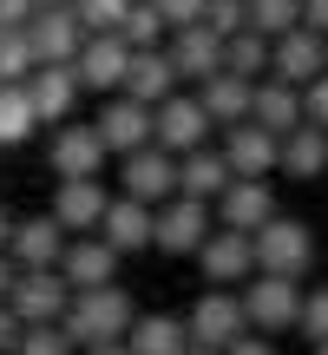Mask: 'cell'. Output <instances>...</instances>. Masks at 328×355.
<instances>
[{
    "instance_id": "obj_20",
    "label": "cell",
    "mask_w": 328,
    "mask_h": 355,
    "mask_svg": "<svg viewBox=\"0 0 328 355\" xmlns=\"http://www.w3.org/2000/svg\"><path fill=\"white\" fill-rule=\"evenodd\" d=\"M250 119H263L269 132H282V139H289L295 125H302V86H295V79H282V73H263L256 79V112Z\"/></svg>"
},
{
    "instance_id": "obj_33",
    "label": "cell",
    "mask_w": 328,
    "mask_h": 355,
    "mask_svg": "<svg viewBox=\"0 0 328 355\" xmlns=\"http://www.w3.org/2000/svg\"><path fill=\"white\" fill-rule=\"evenodd\" d=\"M250 26L256 33H289V26H302V0H250Z\"/></svg>"
},
{
    "instance_id": "obj_2",
    "label": "cell",
    "mask_w": 328,
    "mask_h": 355,
    "mask_svg": "<svg viewBox=\"0 0 328 355\" xmlns=\"http://www.w3.org/2000/svg\"><path fill=\"white\" fill-rule=\"evenodd\" d=\"M256 243V270H269V277H309V263H316V237H309V224H295V217H269L263 230H250Z\"/></svg>"
},
{
    "instance_id": "obj_24",
    "label": "cell",
    "mask_w": 328,
    "mask_h": 355,
    "mask_svg": "<svg viewBox=\"0 0 328 355\" xmlns=\"http://www.w3.org/2000/svg\"><path fill=\"white\" fill-rule=\"evenodd\" d=\"M237 165H230V152H210V145H197V152L177 158V191H190V198H224Z\"/></svg>"
},
{
    "instance_id": "obj_3",
    "label": "cell",
    "mask_w": 328,
    "mask_h": 355,
    "mask_svg": "<svg viewBox=\"0 0 328 355\" xmlns=\"http://www.w3.org/2000/svg\"><path fill=\"white\" fill-rule=\"evenodd\" d=\"M7 303L20 309L26 322H60L66 309H73V283H66L60 263H20V283H13Z\"/></svg>"
},
{
    "instance_id": "obj_47",
    "label": "cell",
    "mask_w": 328,
    "mask_h": 355,
    "mask_svg": "<svg viewBox=\"0 0 328 355\" xmlns=\"http://www.w3.org/2000/svg\"><path fill=\"white\" fill-rule=\"evenodd\" d=\"M184 355H224V349H210V343H190V349H184Z\"/></svg>"
},
{
    "instance_id": "obj_28",
    "label": "cell",
    "mask_w": 328,
    "mask_h": 355,
    "mask_svg": "<svg viewBox=\"0 0 328 355\" xmlns=\"http://www.w3.org/2000/svg\"><path fill=\"white\" fill-rule=\"evenodd\" d=\"M125 343H131V355H184L190 349V316H138Z\"/></svg>"
},
{
    "instance_id": "obj_13",
    "label": "cell",
    "mask_w": 328,
    "mask_h": 355,
    "mask_svg": "<svg viewBox=\"0 0 328 355\" xmlns=\"http://www.w3.org/2000/svg\"><path fill=\"white\" fill-rule=\"evenodd\" d=\"M210 125L217 119L203 112V99H184V92H171V99L158 105V145L164 152H197V145H210Z\"/></svg>"
},
{
    "instance_id": "obj_1",
    "label": "cell",
    "mask_w": 328,
    "mask_h": 355,
    "mask_svg": "<svg viewBox=\"0 0 328 355\" xmlns=\"http://www.w3.org/2000/svg\"><path fill=\"white\" fill-rule=\"evenodd\" d=\"M131 322H138V309H131V296L118 290V283H99V290H73V309H66V329H73L79 349L92 343H125Z\"/></svg>"
},
{
    "instance_id": "obj_9",
    "label": "cell",
    "mask_w": 328,
    "mask_h": 355,
    "mask_svg": "<svg viewBox=\"0 0 328 355\" xmlns=\"http://www.w3.org/2000/svg\"><path fill=\"white\" fill-rule=\"evenodd\" d=\"M224 152L237 165V178H269V171H282V132H269L263 119H237Z\"/></svg>"
},
{
    "instance_id": "obj_41",
    "label": "cell",
    "mask_w": 328,
    "mask_h": 355,
    "mask_svg": "<svg viewBox=\"0 0 328 355\" xmlns=\"http://www.w3.org/2000/svg\"><path fill=\"white\" fill-rule=\"evenodd\" d=\"M20 336H26V316H20L13 303H0V355H7V349H20Z\"/></svg>"
},
{
    "instance_id": "obj_12",
    "label": "cell",
    "mask_w": 328,
    "mask_h": 355,
    "mask_svg": "<svg viewBox=\"0 0 328 355\" xmlns=\"http://www.w3.org/2000/svg\"><path fill=\"white\" fill-rule=\"evenodd\" d=\"M105 132L99 125H60L53 132V152H46V165L60 171V178H99L105 171Z\"/></svg>"
},
{
    "instance_id": "obj_5",
    "label": "cell",
    "mask_w": 328,
    "mask_h": 355,
    "mask_svg": "<svg viewBox=\"0 0 328 355\" xmlns=\"http://www.w3.org/2000/svg\"><path fill=\"white\" fill-rule=\"evenodd\" d=\"M26 40H33L39 66L79 60V46H86V20H79V7H73V0H53V7H39L33 20H26Z\"/></svg>"
},
{
    "instance_id": "obj_18",
    "label": "cell",
    "mask_w": 328,
    "mask_h": 355,
    "mask_svg": "<svg viewBox=\"0 0 328 355\" xmlns=\"http://www.w3.org/2000/svg\"><path fill=\"white\" fill-rule=\"evenodd\" d=\"M99 237H112L118 250H152L158 243V204H145V198H112V211H105V224H99Z\"/></svg>"
},
{
    "instance_id": "obj_4",
    "label": "cell",
    "mask_w": 328,
    "mask_h": 355,
    "mask_svg": "<svg viewBox=\"0 0 328 355\" xmlns=\"http://www.w3.org/2000/svg\"><path fill=\"white\" fill-rule=\"evenodd\" d=\"M203 237H210V198L177 191V198L158 204V250L164 257H197Z\"/></svg>"
},
{
    "instance_id": "obj_6",
    "label": "cell",
    "mask_w": 328,
    "mask_h": 355,
    "mask_svg": "<svg viewBox=\"0 0 328 355\" xmlns=\"http://www.w3.org/2000/svg\"><path fill=\"white\" fill-rule=\"evenodd\" d=\"M243 309H250L256 329H295L302 322V290H295V277H269V270H256L250 290H243Z\"/></svg>"
},
{
    "instance_id": "obj_36",
    "label": "cell",
    "mask_w": 328,
    "mask_h": 355,
    "mask_svg": "<svg viewBox=\"0 0 328 355\" xmlns=\"http://www.w3.org/2000/svg\"><path fill=\"white\" fill-rule=\"evenodd\" d=\"M203 26H210V33H243V26H250V0H210V7H203Z\"/></svg>"
},
{
    "instance_id": "obj_43",
    "label": "cell",
    "mask_w": 328,
    "mask_h": 355,
    "mask_svg": "<svg viewBox=\"0 0 328 355\" xmlns=\"http://www.w3.org/2000/svg\"><path fill=\"white\" fill-rule=\"evenodd\" d=\"M13 283H20V257H13V250H0V303L13 296Z\"/></svg>"
},
{
    "instance_id": "obj_27",
    "label": "cell",
    "mask_w": 328,
    "mask_h": 355,
    "mask_svg": "<svg viewBox=\"0 0 328 355\" xmlns=\"http://www.w3.org/2000/svg\"><path fill=\"white\" fill-rule=\"evenodd\" d=\"M282 171H289V178H322L328 171V125L302 119V125L282 139Z\"/></svg>"
},
{
    "instance_id": "obj_38",
    "label": "cell",
    "mask_w": 328,
    "mask_h": 355,
    "mask_svg": "<svg viewBox=\"0 0 328 355\" xmlns=\"http://www.w3.org/2000/svg\"><path fill=\"white\" fill-rule=\"evenodd\" d=\"M302 112L316 119V125H328V73H316V79L302 86Z\"/></svg>"
},
{
    "instance_id": "obj_17",
    "label": "cell",
    "mask_w": 328,
    "mask_h": 355,
    "mask_svg": "<svg viewBox=\"0 0 328 355\" xmlns=\"http://www.w3.org/2000/svg\"><path fill=\"white\" fill-rule=\"evenodd\" d=\"M197 263H203V277L210 283H243L256 270V243H250V230H210L203 237V250H197Z\"/></svg>"
},
{
    "instance_id": "obj_50",
    "label": "cell",
    "mask_w": 328,
    "mask_h": 355,
    "mask_svg": "<svg viewBox=\"0 0 328 355\" xmlns=\"http://www.w3.org/2000/svg\"><path fill=\"white\" fill-rule=\"evenodd\" d=\"M7 355H13V349H7Z\"/></svg>"
},
{
    "instance_id": "obj_34",
    "label": "cell",
    "mask_w": 328,
    "mask_h": 355,
    "mask_svg": "<svg viewBox=\"0 0 328 355\" xmlns=\"http://www.w3.org/2000/svg\"><path fill=\"white\" fill-rule=\"evenodd\" d=\"M164 26H171V20H164V7H158V0H131V13H125V26H118V33H125L131 46H158V33H164Z\"/></svg>"
},
{
    "instance_id": "obj_21",
    "label": "cell",
    "mask_w": 328,
    "mask_h": 355,
    "mask_svg": "<svg viewBox=\"0 0 328 355\" xmlns=\"http://www.w3.org/2000/svg\"><path fill=\"white\" fill-rule=\"evenodd\" d=\"M177 79H184V73H177L171 53L138 46V53H131V73H125V92H131V99H145V105H164L177 92Z\"/></svg>"
},
{
    "instance_id": "obj_8",
    "label": "cell",
    "mask_w": 328,
    "mask_h": 355,
    "mask_svg": "<svg viewBox=\"0 0 328 355\" xmlns=\"http://www.w3.org/2000/svg\"><path fill=\"white\" fill-rule=\"evenodd\" d=\"M243 329H250V309H243V296H230L224 283L197 296V309H190V343H210V349H230V343H237Z\"/></svg>"
},
{
    "instance_id": "obj_35",
    "label": "cell",
    "mask_w": 328,
    "mask_h": 355,
    "mask_svg": "<svg viewBox=\"0 0 328 355\" xmlns=\"http://www.w3.org/2000/svg\"><path fill=\"white\" fill-rule=\"evenodd\" d=\"M79 20H86V33H112V26H125L131 0H73Z\"/></svg>"
},
{
    "instance_id": "obj_42",
    "label": "cell",
    "mask_w": 328,
    "mask_h": 355,
    "mask_svg": "<svg viewBox=\"0 0 328 355\" xmlns=\"http://www.w3.org/2000/svg\"><path fill=\"white\" fill-rule=\"evenodd\" d=\"M39 13V0H0V26H26Z\"/></svg>"
},
{
    "instance_id": "obj_45",
    "label": "cell",
    "mask_w": 328,
    "mask_h": 355,
    "mask_svg": "<svg viewBox=\"0 0 328 355\" xmlns=\"http://www.w3.org/2000/svg\"><path fill=\"white\" fill-rule=\"evenodd\" d=\"M13 224H20V217H13L7 204H0V250H7V243H13Z\"/></svg>"
},
{
    "instance_id": "obj_46",
    "label": "cell",
    "mask_w": 328,
    "mask_h": 355,
    "mask_svg": "<svg viewBox=\"0 0 328 355\" xmlns=\"http://www.w3.org/2000/svg\"><path fill=\"white\" fill-rule=\"evenodd\" d=\"M86 355H131V343H92Z\"/></svg>"
},
{
    "instance_id": "obj_25",
    "label": "cell",
    "mask_w": 328,
    "mask_h": 355,
    "mask_svg": "<svg viewBox=\"0 0 328 355\" xmlns=\"http://www.w3.org/2000/svg\"><path fill=\"white\" fill-rule=\"evenodd\" d=\"M20 263H60L66 257V224L53 211H39V217H20L13 224V243H7Z\"/></svg>"
},
{
    "instance_id": "obj_7",
    "label": "cell",
    "mask_w": 328,
    "mask_h": 355,
    "mask_svg": "<svg viewBox=\"0 0 328 355\" xmlns=\"http://www.w3.org/2000/svg\"><path fill=\"white\" fill-rule=\"evenodd\" d=\"M131 53H138V46H131V40L112 26V33H86V46H79V60H73V66H79V79H86L92 92H125Z\"/></svg>"
},
{
    "instance_id": "obj_11",
    "label": "cell",
    "mask_w": 328,
    "mask_h": 355,
    "mask_svg": "<svg viewBox=\"0 0 328 355\" xmlns=\"http://www.w3.org/2000/svg\"><path fill=\"white\" fill-rule=\"evenodd\" d=\"M125 191L131 198H145V204H164V198H177V152H164V145H138V152H125Z\"/></svg>"
},
{
    "instance_id": "obj_10",
    "label": "cell",
    "mask_w": 328,
    "mask_h": 355,
    "mask_svg": "<svg viewBox=\"0 0 328 355\" xmlns=\"http://www.w3.org/2000/svg\"><path fill=\"white\" fill-rule=\"evenodd\" d=\"M92 125H99V132H105V145L125 158V152H138V145H152V139H158V105H145V99H131V92H118V99L105 105Z\"/></svg>"
},
{
    "instance_id": "obj_49",
    "label": "cell",
    "mask_w": 328,
    "mask_h": 355,
    "mask_svg": "<svg viewBox=\"0 0 328 355\" xmlns=\"http://www.w3.org/2000/svg\"><path fill=\"white\" fill-rule=\"evenodd\" d=\"M39 7H53V0H39Z\"/></svg>"
},
{
    "instance_id": "obj_26",
    "label": "cell",
    "mask_w": 328,
    "mask_h": 355,
    "mask_svg": "<svg viewBox=\"0 0 328 355\" xmlns=\"http://www.w3.org/2000/svg\"><path fill=\"white\" fill-rule=\"evenodd\" d=\"M26 92H33L39 119H66V112H73V99L86 92V79H79L73 60H60V66H39V73L26 79Z\"/></svg>"
},
{
    "instance_id": "obj_39",
    "label": "cell",
    "mask_w": 328,
    "mask_h": 355,
    "mask_svg": "<svg viewBox=\"0 0 328 355\" xmlns=\"http://www.w3.org/2000/svg\"><path fill=\"white\" fill-rule=\"evenodd\" d=\"M158 7H164V20H171V33H177V26H197L210 0H158Z\"/></svg>"
},
{
    "instance_id": "obj_19",
    "label": "cell",
    "mask_w": 328,
    "mask_h": 355,
    "mask_svg": "<svg viewBox=\"0 0 328 355\" xmlns=\"http://www.w3.org/2000/svg\"><path fill=\"white\" fill-rule=\"evenodd\" d=\"M269 73L309 86L316 73H328V33H316V26H289V33H276V66H269Z\"/></svg>"
},
{
    "instance_id": "obj_31",
    "label": "cell",
    "mask_w": 328,
    "mask_h": 355,
    "mask_svg": "<svg viewBox=\"0 0 328 355\" xmlns=\"http://www.w3.org/2000/svg\"><path fill=\"white\" fill-rule=\"evenodd\" d=\"M39 73V53L26 40V26H0V86H26Z\"/></svg>"
},
{
    "instance_id": "obj_40",
    "label": "cell",
    "mask_w": 328,
    "mask_h": 355,
    "mask_svg": "<svg viewBox=\"0 0 328 355\" xmlns=\"http://www.w3.org/2000/svg\"><path fill=\"white\" fill-rule=\"evenodd\" d=\"M224 355H276V343H269V329H256V322H250V329H243Z\"/></svg>"
},
{
    "instance_id": "obj_16",
    "label": "cell",
    "mask_w": 328,
    "mask_h": 355,
    "mask_svg": "<svg viewBox=\"0 0 328 355\" xmlns=\"http://www.w3.org/2000/svg\"><path fill=\"white\" fill-rule=\"evenodd\" d=\"M105 211H112V198H105V184L99 178H60V191H53V217H60L66 230H99L105 224Z\"/></svg>"
},
{
    "instance_id": "obj_48",
    "label": "cell",
    "mask_w": 328,
    "mask_h": 355,
    "mask_svg": "<svg viewBox=\"0 0 328 355\" xmlns=\"http://www.w3.org/2000/svg\"><path fill=\"white\" fill-rule=\"evenodd\" d=\"M316 355H328V336H322V343H316Z\"/></svg>"
},
{
    "instance_id": "obj_23",
    "label": "cell",
    "mask_w": 328,
    "mask_h": 355,
    "mask_svg": "<svg viewBox=\"0 0 328 355\" xmlns=\"http://www.w3.org/2000/svg\"><path fill=\"white\" fill-rule=\"evenodd\" d=\"M197 99H203V112H210L217 125H237V119L256 112V79H243V73H230V66H224V73L203 79Z\"/></svg>"
},
{
    "instance_id": "obj_32",
    "label": "cell",
    "mask_w": 328,
    "mask_h": 355,
    "mask_svg": "<svg viewBox=\"0 0 328 355\" xmlns=\"http://www.w3.org/2000/svg\"><path fill=\"white\" fill-rule=\"evenodd\" d=\"M73 329H66V316L60 322H26V336H20V349L13 355H73Z\"/></svg>"
},
{
    "instance_id": "obj_44",
    "label": "cell",
    "mask_w": 328,
    "mask_h": 355,
    "mask_svg": "<svg viewBox=\"0 0 328 355\" xmlns=\"http://www.w3.org/2000/svg\"><path fill=\"white\" fill-rule=\"evenodd\" d=\"M302 26H316V33H328V0H302Z\"/></svg>"
},
{
    "instance_id": "obj_29",
    "label": "cell",
    "mask_w": 328,
    "mask_h": 355,
    "mask_svg": "<svg viewBox=\"0 0 328 355\" xmlns=\"http://www.w3.org/2000/svg\"><path fill=\"white\" fill-rule=\"evenodd\" d=\"M224 66H230V73H243V79H263L269 66H276V40L256 33V26H243V33L224 40Z\"/></svg>"
},
{
    "instance_id": "obj_15",
    "label": "cell",
    "mask_w": 328,
    "mask_h": 355,
    "mask_svg": "<svg viewBox=\"0 0 328 355\" xmlns=\"http://www.w3.org/2000/svg\"><path fill=\"white\" fill-rule=\"evenodd\" d=\"M269 217H276L269 178H230V191L217 198V224H230V230H263Z\"/></svg>"
},
{
    "instance_id": "obj_14",
    "label": "cell",
    "mask_w": 328,
    "mask_h": 355,
    "mask_svg": "<svg viewBox=\"0 0 328 355\" xmlns=\"http://www.w3.org/2000/svg\"><path fill=\"white\" fill-rule=\"evenodd\" d=\"M118 243L112 237H99V230H86L79 243H66V257H60V270H66V283L73 290H99V283H112L118 277Z\"/></svg>"
},
{
    "instance_id": "obj_37",
    "label": "cell",
    "mask_w": 328,
    "mask_h": 355,
    "mask_svg": "<svg viewBox=\"0 0 328 355\" xmlns=\"http://www.w3.org/2000/svg\"><path fill=\"white\" fill-rule=\"evenodd\" d=\"M302 336H309V343L328 336V290H309L302 296Z\"/></svg>"
},
{
    "instance_id": "obj_22",
    "label": "cell",
    "mask_w": 328,
    "mask_h": 355,
    "mask_svg": "<svg viewBox=\"0 0 328 355\" xmlns=\"http://www.w3.org/2000/svg\"><path fill=\"white\" fill-rule=\"evenodd\" d=\"M171 60H177V73L184 79H210V73H224V33H210V26H177V40H171Z\"/></svg>"
},
{
    "instance_id": "obj_30",
    "label": "cell",
    "mask_w": 328,
    "mask_h": 355,
    "mask_svg": "<svg viewBox=\"0 0 328 355\" xmlns=\"http://www.w3.org/2000/svg\"><path fill=\"white\" fill-rule=\"evenodd\" d=\"M39 125V105L26 86H0V145H26Z\"/></svg>"
}]
</instances>
